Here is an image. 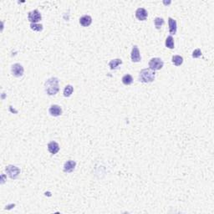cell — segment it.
<instances>
[{
    "instance_id": "cell-13",
    "label": "cell",
    "mask_w": 214,
    "mask_h": 214,
    "mask_svg": "<svg viewBox=\"0 0 214 214\" xmlns=\"http://www.w3.org/2000/svg\"><path fill=\"white\" fill-rule=\"evenodd\" d=\"M92 23V18L90 15H84L80 18V24L83 27L90 26Z\"/></svg>"
},
{
    "instance_id": "cell-3",
    "label": "cell",
    "mask_w": 214,
    "mask_h": 214,
    "mask_svg": "<svg viewBox=\"0 0 214 214\" xmlns=\"http://www.w3.org/2000/svg\"><path fill=\"white\" fill-rule=\"evenodd\" d=\"M163 66H164V62L160 58H152V60L149 61V67L151 70L154 71H159L162 69Z\"/></svg>"
},
{
    "instance_id": "cell-16",
    "label": "cell",
    "mask_w": 214,
    "mask_h": 214,
    "mask_svg": "<svg viewBox=\"0 0 214 214\" xmlns=\"http://www.w3.org/2000/svg\"><path fill=\"white\" fill-rule=\"evenodd\" d=\"M165 24V21L162 18L157 17V18H156L154 19V24L157 29H161V28L163 26V24Z\"/></svg>"
},
{
    "instance_id": "cell-1",
    "label": "cell",
    "mask_w": 214,
    "mask_h": 214,
    "mask_svg": "<svg viewBox=\"0 0 214 214\" xmlns=\"http://www.w3.org/2000/svg\"><path fill=\"white\" fill-rule=\"evenodd\" d=\"M45 91L49 95H55L60 90L59 80L56 77H52L46 80L45 83Z\"/></svg>"
},
{
    "instance_id": "cell-19",
    "label": "cell",
    "mask_w": 214,
    "mask_h": 214,
    "mask_svg": "<svg viewBox=\"0 0 214 214\" xmlns=\"http://www.w3.org/2000/svg\"><path fill=\"white\" fill-rule=\"evenodd\" d=\"M165 45H166V47L168 48V49H174V39H173V36H168L167 38V39H166V43H165Z\"/></svg>"
},
{
    "instance_id": "cell-2",
    "label": "cell",
    "mask_w": 214,
    "mask_h": 214,
    "mask_svg": "<svg viewBox=\"0 0 214 214\" xmlns=\"http://www.w3.org/2000/svg\"><path fill=\"white\" fill-rule=\"evenodd\" d=\"M156 73L150 68L143 69L139 74V80L142 83H151L155 80Z\"/></svg>"
},
{
    "instance_id": "cell-15",
    "label": "cell",
    "mask_w": 214,
    "mask_h": 214,
    "mask_svg": "<svg viewBox=\"0 0 214 214\" xmlns=\"http://www.w3.org/2000/svg\"><path fill=\"white\" fill-rule=\"evenodd\" d=\"M172 60H173V63L176 66H182L183 63V58L180 55H173Z\"/></svg>"
},
{
    "instance_id": "cell-11",
    "label": "cell",
    "mask_w": 214,
    "mask_h": 214,
    "mask_svg": "<svg viewBox=\"0 0 214 214\" xmlns=\"http://www.w3.org/2000/svg\"><path fill=\"white\" fill-rule=\"evenodd\" d=\"M48 150L51 154L55 155L60 151V146L56 141H50V143L48 144Z\"/></svg>"
},
{
    "instance_id": "cell-8",
    "label": "cell",
    "mask_w": 214,
    "mask_h": 214,
    "mask_svg": "<svg viewBox=\"0 0 214 214\" xmlns=\"http://www.w3.org/2000/svg\"><path fill=\"white\" fill-rule=\"evenodd\" d=\"M76 167V162L72 160H69L64 165V172L67 173H71L73 172Z\"/></svg>"
},
{
    "instance_id": "cell-4",
    "label": "cell",
    "mask_w": 214,
    "mask_h": 214,
    "mask_svg": "<svg viewBox=\"0 0 214 214\" xmlns=\"http://www.w3.org/2000/svg\"><path fill=\"white\" fill-rule=\"evenodd\" d=\"M5 171L11 179H16L20 173V169L13 165H9L8 167H6Z\"/></svg>"
},
{
    "instance_id": "cell-17",
    "label": "cell",
    "mask_w": 214,
    "mask_h": 214,
    "mask_svg": "<svg viewBox=\"0 0 214 214\" xmlns=\"http://www.w3.org/2000/svg\"><path fill=\"white\" fill-rule=\"evenodd\" d=\"M133 82V78L131 75H125L122 77V83L125 85H130Z\"/></svg>"
},
{
    "instance_id": "cell-12",
    "label": "cell",
    "mask_w": 214,
    "mask_h": 214,
    "mask_svg": "<svg viewBox=\"0 0 214 214\" xmlns=\"http://www.w3.org/2000/svg\"><path fill=\"white\" fill-rule=\"evenodd\" d=\"M168 24H169V32L171 34H176L177 29H178V24L177 21L173 18H168Z\"/></svg>"
},
{
    "instance_id": "cell-6",
    "label": "cell",
    "mask_w": 214,
    "mask_h": 214,
    "mask_svg": "<svg viewBox=\"0 0 214 214\" xmlns=\"http://www.w3.org/2000/svg\"><path fill=\"white\" fill-rule=\"evenodd\" d=\"M11 71H12V74L13 75H14L15 77H21V76L24 75V69L23 66H21L20 64H14L12 66V68H11Z\"/></svg>"
},
{
    "instance_id": "cell-9",
    "label": "cell",
    "mask_w": 214,
    "mask_h": 214,
    "mask_svg": "<svg viewBox=\"0 0 214 214\" xmlns=\"http://www.w3.org/2000/svg\"><path fill=\"white\" fill-rule=\"evenodd\" d=\"M148 16V13L147 11L144 8H139L136 9V17L137 19L141 21H144L146 20V18Z\"/></svg>"
},
{
    "instance_id": "cell-5",
    "label": "cell",
    "mask_w": 214,
    "mask_h": 214,
    "mask_svg": "<svg viewBox=\"0 0 214 214\" xmlns=\"http://www.w3.org/2000/svg\"><path fill=\"white\" fill-rule=\"evenodd\" d=\"M41 13H39L38 9H34V10L29 12L28 14V19L29 22H31V24H37L39 21L41 20Z\"/></svg>"
},
{
    "instance_id": "cell-7",
    "label": "cell",
    "mask_w": 214,
    "mask_h": 214,
    "mask_svg": "<svg viewBox=\"0 0 214 214\" xmlns=\"http://www.w3.org/2000/svg\"><path fill=\"white\" fill-rule=\"evenodd\" d=\"M131 60L133 62H140L141 60V54H140V50H139L138 47L135 45L132 48V50H131Z\"/></svg>"
},
{
    "instance_id": "cell-20",
    "label": "cell",
    "mask_w": 214,
    "mask_h": 214,
    "mask_svg": "<svg viewBox=\"0 0 214 214\" xmlns=\"http://www.w3.org/2000/svg\"><path fill=\"white\" fill-rule=\"evenodd\" d=\"M30 29L34 31H42L43 30V25L39 24H30Z\"/></svg>"
},
{
    "instance_id": "cell-10",
    "label": "cell",
    "mask_w": 214,
    "mask_h": 214,
    "mask_svg": "<svg viewBox=\"0 0 214 214\" xmlns=\"http://www.w3.org/2000/svg\"><path fill=\"white\" fill-rule=\"evenodd\" d=\"M49 112L52 116H60L61 114H62V109L60 105H53L50 107V110H49Z\"/></svg>"
},
{
    "instance_id": "cell-18",
    "label": "cell",
    "mask_w": 214,
    "mask_h": 214,
    "mask_svg": "<svg viewBox=\"0 0 214 214\" xmlns=\"http://www.w3.org/2000/svg\"><path fill=\"white\" fill-rule=\"evenodd\" d=\"M74 91V88L71 85H68L65 87L64 89V96L65 97H70L72 95Z\"/></svg>"
},
{
    "instance_id": "cell-21",
    "label": "cell",
    "mask_w": 214,
    "mask_h": 214,
    "mask_svg": "<svg viewBox=\"0 0 214 214\" xmlns=\"http://www.w3.org/2000/svg\"><path fill=\"white\" fill-rule=\"evenodd\" d=\"M202 51L200 49H197V50H195L192 52V58H194V59H197V58H199L201 57L202 56Z\"/></svg>"
},
{
    "instance_id": "cell-14",
    "label": "cell",
    "mask_w": 214,
    "mask_h": 214,
    "mask_svg": "<svg viewBox=\"0 0 214 214\" xmlns=\"http://www.w3.org/2000/svg\"><path fill=\"white\" fill-rule=\"evenodd\" d=\"M120 65H122V60L120 59H115V60H111L109 62V66H110V70H115Z\"/></svg>"
}]
</instances>
